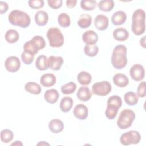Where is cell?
Returning a JSON list of instances; mask_svg holds the SVG:
<instances>
[{
	"label": "cell",
	"mask_w": 146,
	"mask_h": 146,
	"mask_svg": "<svg viewBox=\"0 0 146 146\" xmlns=\"http://www.w3.org/2000/svg\"><path fill=\"white\" fill-rule=\"evenodd\" d=\"M48 128L51 132L54 133H58L63 130L64 124L62 120L58 119H54L50 121Z\"/></svg>",
	"instance_id": "20"
},
{
	"label": "cell",
	"mask_w": 146,
	"mask_h": 146,
	"mask_svg": "<svg viewBox=\"0 0 146 146\" xmlns=\"http://www.w3.org/2000/svg\"><path fill=\"white\" fill-rule=\"evenodd\" d=\"M48 58L44 55H39L35 62V66L36 68L40 71H44L48 69Z\"/></svg>",
	"instance_id": "28"
},
{
	"label": "cell",
	"mask_w": 146,
	"mask_h": 146,
	"mask_svg": "<svg viewBox=\"0 0 146 146\" xmlns=\"http://www.w3.org/2000/svg\"><path fill=\"white\" fill-rule=\"evenodd\" d=\"M99 52V48L95 44H86L84 47V54L90 57L95 56Z\"/></svg>",
	"instance_id": "33"
},
{
	"label": "cell",
	"mask_w": 146,
	"mask_h": 146,
	"mask_svg": "<svg viewBox=\"0 0 146 146\" xmlns=\"http://www.w3.org/2000/svg\"><path fill=\"white\" fill-rule=\"evenodd\" d=\"M77 3L76 0H67L66 1V6L68 8L71 9L74 7L76 6Z\"/></svg>",
	"instance_id": "42"
},
{
	"label": "cell",
	"mask_w": 146,
	"mask_h": 146,
	"mask_svg": "<svg viewBox=\"0 0 146 146\" xmlns=\"http://www.w3.org/2000/svg\"><path fill=\"white\" fill-rule=\"evenodd\" d=\"M77 80L82 85H88L91 82L92 76L89 72L83 71L78 74Z\"/></svg>",
	"instance_id": "29"
},
{
	"label": "cell",
	"mask_w": 146,
	"mask_h": 146,
	"mask_svg": "<svg viewBox=\"0 0 146 146\" xmlns=\"http://www.w3.org/2000/svg\"><path fill=\"white\" fill-rule=\"evenodd\" d=\"M9 8V5H7V3L5 2L0 1V13L1 14H3L4 13H5Z\"/></svg>",
	"instance_id": "41"
},
{
	"label": "cell",
	"mask_w": 146,
	"mask_h": 146,
	"mask_svg": "<svg viewBox=\"0 0 146 146\" xmlns=\"http://www.w3.org/2000/svg\"><path fill=\"white\" fill-rule=\"evenodd\" d=\"M36 23L39 26L46 25L48 21V15L47 12L43 10L38 11L34 16Z\"/></svg>",
	"instance_id": "23"
},
{
	"label": "cell",
	"mask_w": 146,
	"mask_h": 146,
	"mask_svg": "<svg viewBox=\"0 0 146 146\" xmlns=\"http://www.w3.org/2000/svg\"><path fill=\"white\" fill-rule=\"evenodd\" d=\"M113 83L119 87H125L129 83L128 78L124 74L117 73L113 76Z\"/></svg>",
	"instance_id": "19"
},
{
	"label": "cell",
	"mask_w": 146,
	"mask_h": 146,
	"mask_svg": "<svg viewBox=\"0 0 146 146\" xmlns=\"http://www.w3.org/2000/svg\"><path fill=\"white\" fill-rule=\"evenodd\" d=\"M47 61L48 68L54 71H58L60 69L63 64V59L60 56H55L52 55L48 58Z\"/></svg>",
	"instance_id": "14"
},
{
	"label": "cell",
	"mask_w": 146,
	"mask_h": 146,
	"mask_svg": "<svg viewBox=\"0 0 146 146\" xmlns=\"http://www.w3.org/2000/svg\"><path fill=\"white\" fill-rule=\"evenodd\" d=\"M22 145L23 144L20 141H15V143H13L11 144V145Z\"/></svg>",
	"instance_id": "44"
},
{
	"label": "cell",
	"mask_w": 146,
	"mask_h": 146,
	"mask_svg": "<svg viewBox=\"0 0 146 146\" xmlns=\"http://www.w3.org/2000/svg\"><path fill=\"white\" fill-rule=\"evenodd\" d=\"M96 5L97 2L94 0H82L80 1V7L84 10H93Z\"/></svg>",
	"instance_id": "36"
},
{
	"label": "cell",
	"mask_w": 146,
	"mask_h": 146,
	"mask_svg": "<svg viewBox=\"0 0 146 146\" xmlns=\"http://www.w3.org/2000/svg\"><path fill=\"white\" fill-rule=\"evenodd\" d=\"M92 22L91 16L87 14H81L77 22L78 25L82 29H86L90 26Z\"/></svg>",
	"instance_id": "24"
},
{
	"label": "cell",
	"mask_w": 146,
	"mask_h": 146,
	"mask_svg": "<svg viewBox=\"0 0 146 146\" xmlns=\"http://www.w3.org/2000/svg\"><path fill=\"white\" fill-rule=\"evenodd\" d=\"M55 76L50 73L44 74L40 78V82L41 84L46 87H49L54 86L56 83Z\"/></svg>",
	"instance_id": "18"
},
{
	"label": "cell",
	"mask_w": 146,
	"mask_h": 146,
	"mask_svg": "<svg viewBox=\"0 0 146 146\" xmlns=\"http://www.w3.org/2000/svg\"><path fill=\"white\" fill-rule=\"evenodd\" d=\"M48 6L53 9H58L62 6L63 1L62 0H48Z\"/></svg>",
	"instance_id": "40"
},
{
	"label": "cell",
	"mask_w": 146,
	"mask_h": 146,
	"mask_svg": "<svg viewBox=\"0 0 146 146\" xmlns=\"http://www.w3.org/2000/svg\"><path fill=\"white\" fill-rule=\"evenodd\" d=\"M129 74L131 78L135 81H141L144 79L145 76L144 67L140 64L133 65L130 68Z\"/></svg>",
	"instance_id": "10"
},
{
	"label": "cell",
	"mask_w": 146,
	"mask_h": 146,
	"mask_svg": "<svg viewBox=\"0 0 146 146\" xmlns=\"http://www.w3.org/2000/svg\"><path fill=\"white\" fill-rule=\"evenodd\" d=\"M73 103V100L71 97H63L60 102V109L63 112H67L71 109Z\"/></svg>",
	"instance_id": "26"
},
{
	"label": "cell",
	"mask_w": 146,
	"mask_h": 146,
	"mask_svg": "<svg viewBox=\"0 0 146 146\" xmlns=\"http://www.w3.org/2000/svg\"><path fill=\"white\" fill-rule=\"evenodd\" d=\"M76 88V84L72 82L64 84L61 87V91L63 94L68 95L74 93Z\"/></svg>",
	"instance_id": "35"
},
{
	"label": "cell",
	"mask_w": 146,
	"mask_h": 146,
	"mask_svg": "<svg viewBox=\"0 0 146 146\" xmlns=\"http://www.w3.org/2000/svg\"><path fill=\"white\" fill-rule=\"evenodd\" d=\"M5 38L7 43H14L18 40L19 38V35L17 31L15 30L10 29L6 32Z\"/></svg>",
	"instance_id": "27"
},
{
	"label": "cell",
	"mask_w": 146,
	"mask_h": 146,
	"mask_svg": "<svg viewBox=\"0 0 146 146\" xmlns=\"http://www.w3.org/2000/svg\"><path fill=\"white\" fill-rule=\"evenodd\" d=\"M141 139L140 134L136 131H129L123 133L120 137V143L124 145L137 144Z\"/></svg>",
	"instance_id": "8"
},
{
	"label": "cell",
	"mask_w": 146,
	"mask_h": 146,
	"mask_svg": "<svg viewBox=\"0 0 146 146\" xmlns=\"http://www.w3.org/2000/svg\"><path fill=\"white\" fill-rule=\"evenodd\" d=\"M135 119V112L129 109L123 110L117 120V125L121 129H125L130 127Z\"/></svg>",
	"instance_id": "5"
},
{
	"label": "cell",
	"mask_w": 146,
	"mask_h": 146,
	"mask_svg": "<svg viewBox=\"0 0 146 146\" xmlns=\"http://www.w3.org/2000/svg\"><path fill=\"white\" fill-rule=\"evenodd\" d=\"M113 36L116 40L125 41L129 37V33L125 29L119 27L113 31Z\"/></svg>",
	"instance_id": "21"
},
{
	"label": "cell",
	"mask_w": 146,
	"mask_h": 146,
	"mask_svg": "<svg viewBox=\"0 0 146 146\" xmlns=\"http://www.w3.org/2000/svg\"><path fill=\"white\" fill-rule=\"evenodd\" d=\"M98 6L100 10L105 12H109L114 7L115 3L112 0H102L99 1Z\"/></svg>",
	"instance_id": "30"
},
{
	"label": "cell",
	"mask_w": 146,
	"mask_h": 146,
	"mask_svg": "<svg viewBox=\"0 0 146 146\" xmlns=\"http://www.w3.org/2000/svg\"><path fill=\"white\" fill-rule=\"evenodd\" d=\"M73 113L79 120H85L88 116V108L83 104H79L74 107Z\"/></svg>",
	"instance_id": "13"
},
{
	"label": "cell",
	"mask_w": 146,
	"mask_h": 146,
	"mask_svg": "<svg viewBox=\"0 0 146 146\" xmlns=\"http://www.w3.org/2000/svg\"><path fill=\"white\" fill-rule=\"evenodd\" d=\"M122 105L121 98L118 95H112L107 100V108L105 115L110 120L115 118L117 114L119 109Z\"/></svg>",
	"instance_id": "4"
},
{
	"label": "cell",
	"mask_w": 146,
	"mask_h": 146,
	"mask_svg": "<svg viewBox=\"0 0 146 146\" xmlns=\"http://www.w3.org/2000/svg\"><path fill=\"white\" fill-rule=\"evenodd\" d=\"M39 144H41V145H46V144H47V145H49V144L48 143H45L44 141H42V142H40V143H38V145H39Z\"/></svg>",
	"instance_id": "45"
},
{
	"label": "cell",
	"mask_w": 146,
	"mask_h": 146,
	"mask_svg": "<svg viewBox=\"0 0 146 146\" xmlns=\"http://www.w3.org/2000/svg\"><path fill=\"white\" fill-rule=\"evenodd\" d=\"M5 67L7 71L10 72L18 71L21 67V62L19 58L15 56L8 57L5 62Z\"/></svg>",
	"instance_id": "11"
},
{
	"label": "cell",
	"mask_w": 146,
	"mask_h": 146,
	"mask_svg": "<svg viewBox=\"0 0 146 146\" xmlns=\"http://www.w3.org/2000/svg\"><path fill=\"white\" fill-rule=\"evenodd\" d=\"M145 36H144L140 40V44L144 48H145Z\"/></svg>",
	"instance_id": "43"
},
{
	"label": "cell",
	"mask_w": 146,
	"mask_h": 146,
	"mask_svg": "<svg viewBox=\"0 0 146 146\" xmlns=\"http://www.w3.org/2000/svg\"><path fill=\"white\" fill-rule=\"evenodd\" d=\"M35 54L30 51L24 50L21 54V59L26 65L30 64L34 60Z\"/></svg>",
	"instance_id": "34"
},
{
	"label": "cell",
	"mask_w": 146,
	"mask_h": 146,
	"mask_svg": "<svg viewBox=\"0 0 146 146\" xmlns=\"http://www.w3.org/2000/svg\"><path fill=\"white\" fill-rule=\"evenodd\" d=\"M127 52V47L123 44H118L114 48L111 56V63L115 68L121 70L126 66L128 62Z\"/></svg>",
	"instance_id": "1"
},
{
	"label": "cell",
	"mask_w": 146,
	"mask_h": 146,
	"mask_svg": "<svg viewBox=\"0 0 146 146\" xmlns=\"http://www.w3.org/2000/svg\"><path fill=\"white\" fill-rule=\"evenodd\" d=\"M94 23L98 30L103 31L107 29L108 27L109 21L107 16L103 14H99L95 17Z\"/></svg>",
	"instance_id": "12"
},
{
	"label": "cell",
	"mask_w": 146,
	"mask_h": 146,
	"mask_svg": "<svg viewBox=\"0 0 146 146\" xmlns=\"http://www.w3.org/2000/svg\"><path fill=\"white\" fill-rule=\"evenodd\" d=\"M127 19L126 13L122 11H117L113 14L111 17V21L113 25L118 26L125 23Z\"/></svg>",
	"instance_id": "16"
},
{
	"label": "cell",
	"mask_w": 146,
	"mask_h": 146,
	"mask_svg": "<svg viewBox=\"0 0 146 146\" xmlns=\"http://www.w3.org/2000/svg\"><path fill=\"white\" fill-rule=\"evenodd\" d=\"M8 20L11 25L22 28L27 27L31 22L30 16L26 13L19 10L11 11L8 15Z\"/></svg>",
	"instance_id": "3"
},
{
	"label": "cell",
	"mask_w": 146,
	"mask_h": 146,
	"mask_svg": "<svg viewBox=\"0 0 146 146\" xmlns=\"http://www.w3.org/2000/svg\"><path fill=\"white\" fill-rule=\"evenodd\" d=\"M76 96L80 101L87 102L91 98L92 94L88 87L82 86L78 89L76 92Z\"/></svg>",
	"instance_id": "17"
},
{
	"label": "cell",
	"mask_w": 146,
	"mask_h": 146,
	"mask_svg": "<svg viewBox=\"0 0 146 146\" xmlns=\"http://www.w3.org/2000/svg\"><path fill=\"white\" fill-rule=\"evenodd\" d=\"M137 95L140 98L145 96V82L143 81L140 83L137 88Z\"/></svg>",
	"instance_id": "39"
},
{
	"label": "cell",
	"mask_w": 146,
	"mask_h": 146,
	"mask_svg": "<svg viewBox=\"0 0 146 146\" xmlns=\"http://www.w3.org/2000/svg\"><path fill=\"white\" fill-rule=\"evenodd\" d=\"M58 22L61 27L63 28L68 27L71 24L70 17L67 13H62L58 17Z\"/></svg>",
	"instance_id": "32"
},
{
	"label": "cell",
	"mask_w": 146,
	"mask_h": 146,
	"mask_svg": "<svg viewBox=\"0 0 146 146\" xmlns=\"http://www.w3.org/2000/svg\"><path fill=\"white\" fill-rule=\"evenodd\" d=\"M47 38L52 47H60L64 44L63 35L57 27L50 28L47 32Z\"/></svg>",
	"instance_id": "6"
},
{
	"label": "cell",
	"mask_w": 146,
	"mask_h": 146,
	"mask_svg": "<svg viewBox=\"0 0 146 146\" xmlns=\"http://www.w3.org/2000/svg\"><path fill=\"white\" fill-rule=\"evenodd\" d=\"M82 39L86 44H95L98 42V35L94 30H89L83 34Z\"/></svg>",
	"instance_id": "15"
},
{
	"label": "cell",
	"mask_w": 146,
	"mask_h": 146,
	"mask_svg": "<svg viewBox=\"0 0 146 146\" xmlns=\"http://www.w3.org/2000/svg\"><path fill=\"white\" fill-rule=\"evenodd\" d=\"M131 30L136 35L144 33L145 30V13L141 9L136 10L132 17Z\"/></svg>",
	"instance_id": "2"
},
{
	"label": "cell",
	"mask_w": 146,
	"mask_h": 146,
	"mask_svg": "<svg viewBox=\"0 0 146 146\" xmlns=\"http://www.w3.org/2000/svg\"><path fill=\"white\" fill-rule=\"evenodd\" d=\"M112 90V86L108 81L98 82L92 86V91L94 94L99 96H106L110 94Z\"/></svg>",
	"instance_id": "9"
},
{
	"label": "cell",
	"mask_w": 146,
	"mask_h": 146,
	"mask_svg": "<svg viewBox=\"0 0 146 146\" xmlns=\"http://www.w3.org/2000/svg\"><path fill=\"white\" fill-rule=\"evenodd\" d=\"M14 137L13 132L8 129H5L1 132V139L3 143H8L10 142Z\"/></svg>",
	"instance_id": "37"
},
{
	"label": "cell",
	"mask_w": 146,
	"mask_h": 146,
	"mask_svg": "<svg viewBox=\"0 0 146 146\" xmlns=\"http://www.w3.org/2000/svg\"><path fill=\"white\" fill-rule=\"evenodd\" d=\"M30 7L33 9H39L43 7L44 1L43 0H30L28 1Z\"/></svg>",
	"instance_id": "38"
},
{
	"label": "cell",
	"mask_w": 146,
	"mask_h": 146,
	"mask_svg": "<svg viewBox=\"0 0 146 146\" xmlns=\"http://www.w3.org/2000/svg\"><path fill=\"white\" fill-rule=\"evenodd\" d=\"M45 46L46 42L44 38L40 35H36L24 44L23 50L30 51L35 55L39 50L44 48Z\"/></svg>",
	"instance_id": "7"
},
{
	"label": "cell",
	"mask_w": 146,
	"mask_h": 146,
	"mask_svg": "<svg viewBox=\"0 0 146 146\" xmlns=\"http://www.w3.org/2000/svg\"><path fill=\"white\" fill-rule=\"evenodd\" d=\"M25 89L27 92L34 95H39L42 91L40 86L33 82L26 83L25 85Z\"/></svg>",
	"instance_id": "25"
},
{
	"label": "cell",
	"mask_w": 146,
	"mask_h": 146,
	"mask_svg": "<svg viewBox=\"0 0 146 146\" xmlns=\"http://www.w3.org/2000/svg\"><path fill=\"white\" fill-rule=\"evenodd\" d=\"M59 92L56 89H49L47 90L44 94V98L46 101L50 104H54L56 103L59 98Z\"/></svg>",
	"instance_id": "22"
},
{
	"label": "cell",
	"mask_w": 146,
	"mask_h": 146,
	"mask_svg": "<svg viewBox=\"0 0 146 146\" xmlns=\"http://www.w3.org/2000/svg\"><path fill=\"white\" fill-rule=\"evenodd\" d=\"M125 102L129 106H135L138 103L139 98L137 94L132 91L126 92L124 95Z\"/></svg>",
	"instance_id": "31"
}]
</instances>
